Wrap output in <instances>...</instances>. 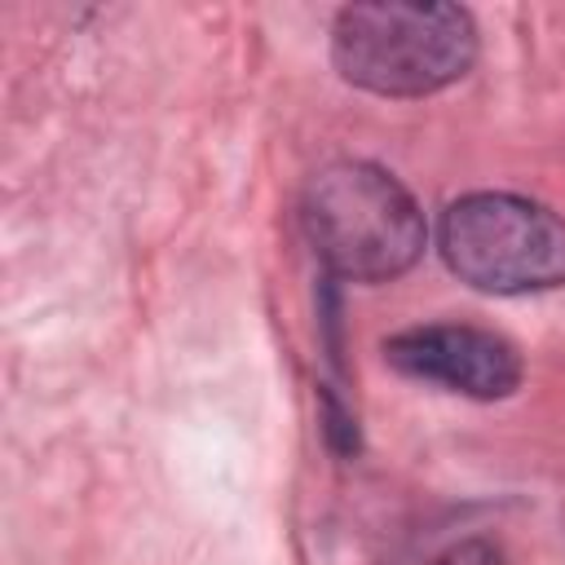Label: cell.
<instances>
[{
	"label": "cell",
	"instance_id": "obj_1",
	"mask_svg": "<svg viewBox=\"0 0 565 565\" xmlns=\"http://www.w3.org/2000/svg\"><path fill=\"white\" fill-rule=\"evenodd\" d=\"M335 71L380 97H424L468 75L477 26L468 9L437 0H366L335 13Z\"/></svg>",
	"mask_w": 565,
	"mask_h": 565
},
{
	"label": "cell",
	"instance_id": "obj_6",
	"mask_svg": "<svg viewBox=\"0 0 565 565\" xmlns=\"http://www.w3.org/2000/svg\"><path fill=\"white\" fill-rule=\"evenodd\" d=\"M322 415H327V433H331V441H335V450H353L358 446V433H353V419L322 393Z\"/></svg>",
	"mask_w": 565,
	"mask_h": 565
},
{
	"label": "cell",
	"instance_id": "obj_4",
	"mask_svg": "<svg viewBox=\"0 0 565 565\" xmlns=\"http://www.w3.org/2000/svg\"><path fill=\"white\" fill-rule=\"evenodd\" d=\"M384 358L411 380L441 384L477 402L508 397L521 384V353L503 335L463 322H428L397 331L393 340H384Z\"/></svg>",
	"mask_w": 565,
	"mask_h": 565
},
{
	"label": "cell",
	"instance_id": "obj_2",
	"mask_svg": "<svg viewBox=\"0 0 565 565\" xmlns=\"http://www.w3.org/2000/svg\"><path fill=\"white\" fill-rule=\"evenodd\" d=\"M300 221L313 256L353 282L406 274L424 252V212L411 190L362 159L327 163L309 177Z\"/></svg>",
	"mask_w": 565,
	"mask_h": 565
},
{
	"label": "cell",
	"instance_id": "obj_5",
	"mask_svg": "<svg viewBox=\"0 0 565 565\" xmlns=\"http://www.w3.org/2000/svg\"><path fill=\"white\" fill-rule=\"evenodd\" d=\"M433 565H503V556H499V547L486 543V539H463V543L446 547Z\"/></svg>",
	"mask_w": 565,
	"mask_h": 565
},
{
	"label": "cell",
	"instance_id": "obj_3",
	"mask_svg": "<svg viewBox=\"0 0 565 565\" xmlns=\"http://www.w3.org/2000/svg\"><path fill=\"white\" fill-rule=\"evenodd\" d=\"M459 282L494 296H525L565 282V221L521 194H463L437 230Z\"/></svg>",
	"mask_w": 565,
	"mask_h": 565
}]
</instances>
